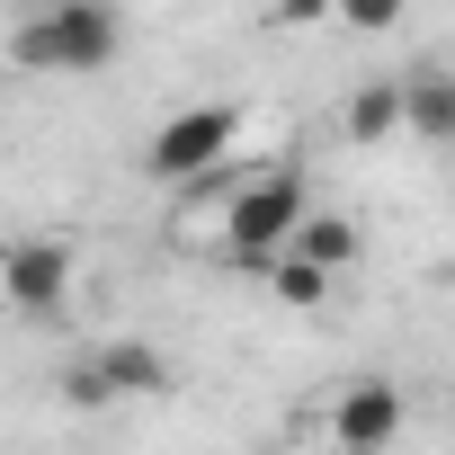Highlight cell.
Listing matches in <instances>:
<instances>
[{
  "mask_svg": "<svg viewBox=\"0 0 455 455\" xmlns=\"http://www.w3.org/2000/svg\"><path fill=\"white\" fill-rule=\"evenodd\" d=\"M304 214H313V188L295 161H223V259L268 268Z\"/></svg>",
  "mask_w": 455,
  "mask_h": 455,
  "instance_id": "6da1fadb",
  "label": "cell"
},
{
  "mask_svg": "<svg viewBox=\"0 0 455 455\" xmlns=\"http://www.w3.org/2000/svg\"><path fill=\"white\" fill-rule=\"evenodd\" d=\"M116 10L108 0H54L19 28V63L28 72H108L116 63Z\"/></svg>",
  "mask_w": 455,
  "mask_h": 455,
  "instance_id": "7a4b0ae2",
  "label": "cell"
},
{
  "mask_svg": "<svg viewBox=\"0 0 455 455\" xmlns=\"http://www.w3.org/2000/svg\"><path fill=\"white\" fill-rule=\"evenodd\" d=\"M233 143H242V108H233V99H205V108H179V116L143 143V170H152L161 188H196L205 170L233 161Z\"/></svg>",
  "mask_w": 455,
  "mask_h": 455,
  "instance_id": "3957f363",
  "label": "cell"
},
{
  "mask_svg": "<svg viewBox=\"0 0 455 455\" xmlns=\"http://www.w3.org/2000/svg\"><path fill=\"white\" fill-rule=\"evenodd\" d=\"M0 295H10V313H28V322L63 313V295H72V242H63V233L19 242L10 268H0Z\"/></svg>",
  "mask_w": 455,
  "mask_h": 455,
  "instance_id": "277c9868",
  "label": "cell"
},
{
  "mask_svg": "<svg viewBox=\"0 0 455 455\" xmlns=\"http://www.w3.org/2000/svg\"><path fill=\"white\" fill-rule=\"evenodd\" d=\"M161 384H170V357L143 348V339H108L90 366L63 375V393H72L81 411H99V402H116V393H161Z\"/></svg>",
  "mask_w": 455,
  "mask_h": 455,
  "instance_id": "5b68a950",
  "label": "cell"
},
{
  "mask_svg": "<svg viewBox=\"0 0 455 455\" xmlns=\"http://www.w3.org/2000/svg\"><path fill=\"white\" fill-rule=\"evenodd\" d=\"M402 428H411V402H402V384H384V375H357V384L339 393V411H331V437L357 446V455L393 446Z\"/></svg>",
  "mask_w": 455,
  "mask_h": 455,
  "instance_id": "8992f818",
  "label": "cell"
},
{
  "mask_svg": "<svg viewBox=\"0 0 455 455\" xmlns=\"http://www.w3.org/2000/svg\"><path fill=\"white\" fill-rule=\"evenodd\" d=\"M402 125H411V81H366L348 99V143H384Z\"/></svg>",
  "mask_w": 455,
  "mask_h": 455,
  "instance_id": "52a82bcc",
  "label": "cell"
},
{
  "mask_svg": "<svg viewBox=\"0 0 455 455\" xmlns=\"http://www.w3.org/2000/svg\"><path fill=\"white\" fill-rule=\"evenodd\" d=\"M286 251H304V259H322V268H339V277H348V268L366 259V233H357L348 214H304Z\"/></svg>",
  "mask_w": 455,
  "mask_h": 455,
  "instance_id": "ba28073f",
  "label": "cell"
},
{
  "mask_svg": "<svg viewBox=\"0 0 455 455\" xmlns=\"http://www.w3.org/2000/svg\"><path fill=\"white\" fill-rule=\"evenodd\" d=\"M259 277H268V295H277V304H295V313H322V304H331V277H339V268H322V259H304V251H277V259H268Z\"/></svg>",
  "mask_w": 455,
  "mask_h": 455,
  "instance_id": "9c48e42d",
  "label": "cell"
},
{
  "mask_svg": "<svg viewBox=\"0 0 455 455\" xmlns=\"http://www.w3.org/2000/svg\"><path fill=\"white\" fill-rule=\"evenodd\" d=\"M411 134L419 143H455V72H419L411 81Z\"/></svg>",
  "mask_w": 455,
  "mask_h": 455,
  "instance_id": "30bf717a",
  "label": "cell"
},
{
  "mask_svg": "<svg viewBox=\"0 0 455 455\" xmlns=\"http://www.w3.org/2000/svg\"><path fill=\"white\" fill-rule=\"evenodd\" d=\"M268 28H339V0H268Z\"/></svg>",
  "mask_w": 455,
  "mask_h": 455,
  "instance_id": "8fae6325",
  "label": "cell"
},
{
  "mask_svg": "<svg viewBox=\"0 0 455 455\" xmlns=\"http://www.w3.org/2000/svg\"><path fill=\"white\" fill-rule=\"evenodd\" d=\"M402 19V0H339V28H357V36H384Z\"/></svg>",
  "mask_w": 455,
  "mask_h": 455,
  "instance_id": "7c38bea8",
  "label": "cell"
}]
</instances>
